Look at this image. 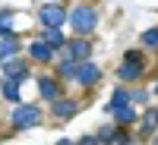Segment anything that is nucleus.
<instances>
[{"instance_id": "ddd939ff", "label": "nucleus", "mask_w": 158, "mask_h": 145, "mask_svg": "<svg viewBox=\"0 0 158 145\" xmlns=\"http://www.w3.org/2000/svg\"><path fill=\"white\" fill-rule=\"evenodd\" d=\"M130 101H133V95H130V91H123V88H117L114 95H111L108 111H114V107H123V104H130Z\"/></svg>"}, {"instance_id": "1a4fd4ad", "label": "nucleus", "mask_w": 158, "mask_h": 145, "mask_svg": "<svg viewBox=\"0 0 158 145\" xmlns=\"http://www.w3.org/2000/svg\"><path fill=\"white\" fill-rule=\"evenodd\" d=\"M3 73H6V79H10V82H22L29 70H25V63H19L16 57H13V60H6V63H3Z\"/></svg>"}, {"instance_id": "39448f33", "label": "nucleus", "mask_w": 158, "mask_h": 145, "mask_svg": "<svg viewBox=\"0 0 158 145\" xmlns=\"http://www.w3.org/2000/svg\"><path fill=\"white\" fill-rule=\"evenodd\" d=\"M142 66H146V60H123L120 70H117V76H120L123 82H133V79L142 76Z\"/></svg>"}, {"instance_id": "dca6fc26", "label": "nucleus", "mask_w": 158, "mask_h": 145, "mask_svg": "<svg viewBox=\"0 0 158 145\" xmlns=\"http://www.w3.org/2000/svg\"><path fill=\"white\" fill-rule=\"evenodd\" d=\"M54 114L57 117H73L76 114V101H54Z\"/></svg>"}, {"instance_id": "6ab92c4d", "label": "nucleus", "mask_w": 158, "mask_h": 145, "mask_svg": "<svg viewBox=\"0 0 158 145\" xmlns=\"http://www.w3.org/2000/svg\"><path fill=\"white\" fill-rule=\"evenodd\" d=\"M0 35L3 38H13L16 32H13V25H10V13H0Z\"/></svg>"}, {"instance_id": "f257e3e1", "label": "nucleus", "mask_w": 158, "mask_h": 145, "mask_svg": "<svg viewBox=\"0 0 158 145\" xmlns=\"http://www.w3.org/2000/svg\"><path fill=\"white\" fill-rule=\"evenodd\" d=\"M38 123H41V111L35 104H16V111H13V126L16 129H32Z\"/></svg>"}, {"instance_id": "423d86ee", "label": "nucleus", "mask_w": 158, "mask_h": 145, "mask_svg": "<svg viewBox=\"0 0 158 145\" xmlns=\"http://www.w3.org/2000/svg\"><path fill=\"white\" fill-rule=\"evenodd\" d=\"M29 57H32V60H38V63H48L51 57H54V47H51L44 38H38V41H32V44H29Z\"/></svg>"}, {"instance_id": "20e7f679", "label": "nucleus", "mask_w": 158, "mask_h": 145, "mask_svg": "<svg viewBox=\"0 0 158 145\" xmlns=\"http://www.w3.org/2000/svg\"><path fill=\"white\" fill-rule=\"evenodd\" d=\"M67 57L70 60H76V63H85L89 60V54H92V44L89 41H82V38H76V41H67Z\"/></svg>"}, {"instance_id": "2eb2a0df", "label": "nucleus", "mask_w": 158, "mask_h": 145, "mask_svg": "<svg viewBox=\"0 0 158 145\" xmlns=\"http://www.w3.org/2000/svg\"><path fill=\"white\" fill-rule=\"evenodd\" d=\"M3 98L13 101V104H19V101H22V95H19V82H10V79H6V85H3Z\"/></svg>"}, {"instance_id": "a211bd4d", "label": "nucleus", "mask_w": 158, "mask_h": 145, "mask_svg": "<svg viewBox=\"0 0 158 145\" xmlns=\"http://www.w3.org/2000/svg\"><path fill=\"white\" fill-rule=\"evenodd\" d=\"M117 139H120V133H114V126H104L98 133V142H104V145H114Z\"/></svg>"}, {"instance_id": "4468645a", "label": "nucleus", "mask_w": 158, "mask_h": 145, "mask_svg": "<svg viewBox=\"0 0 158 145\" xmlns=\"http://www.w3.org/2000/svg\"><path fill=\"white\" fill-rule=\"evenodd\" d=\"M44 41H48L51 47H67V38H63L57 29H44Z\"/></svg>"}, {"instance_id": "b1692460", "label": "nucleus", "mask_w": 158, "mask_h": 145, "mask_svg": "<svg viewBox=\"0 0 158 145\" xmlns=\"http://www.w3.org/2000/svg\"><path fill=\"white\" fill-rule=\"evenodd\" d=\"M155 95H158V82H155Z\"/></svg>"}, {"instance_id": "0eeeda50", "label": "nucleus", "mask_w": 158, "mask_h": 145, "mask_svg": "<svg viewBox=\"0 0 158 145\" xmlns=\"http://www.w3.org/2000/svg\"><path fill=\"white\" fill-rule=\"evenodd\" d=\"M98 79H101V70L95 66V63H89V60H85V63H79V76H76V82H79V85H95Z\"/></svg>"}, {"instance_id": "4be33fe9", "label": "nucleus", "mask_w": 158, "mask_h": 145, "mask_svg": "<svg viewBox=\"0 0 158 145\" xmlns=\"http://www.w3.org/2000/svg\"><path fill=\"white\" fill-rule=\"evenodd\" d=\"M114 145H133V142H127V139H117V142H114Z\"/></svg>"}, {"instance_id": "5701e85b", "label": "nucleus", "mask_w": 158, "mask_h": 145, "mask_svg": "<svg viewBox=\"0 0 158 145\" xmlns=\"http://www.w3.org/2000/svg\"><path fill=\"white\" fill-rule=\"evenodd\" d=\"M57 145H76V142H70V139H60V142H57Z\"/></svg>"}, {"instance_id": "7ed1b4c3", "label": "nucleus", "mask_w": 158, "mask_h": 145, "mask_svg": "<svg viewBox=\"0 0 158 145\" xmlns=\"http://www.w3.org/2000/svg\"><path fill=\"white\" fill-rule=\"evenodd\" d=\"M38 19H41L44 29H60V25H67V10H60L57 3H51V6L38 10Z\"/></svg>"}, {"instance_id": "9b49d317", "label": "nucleus", "mask_w": 158, "mask_h": 145, "mask_svg": "<svg viewBox=\"0 0 158 145\" xmlns=\"http://www.w3.org/2000/svg\"><path fill=\"white\" fill-rule=\"evenodd\" d=\"M111 114L117 117V123H120V126H127V123H133V120H136V111L130 107V104H123V107H114Z\"/></svg>"}, {"instance_id": "9d476101", "label": "nucleus", "mask_w": 158, "mask_h": 145, "mask_svg": "<svg viewBox=\"0 0 158 145\" xmlns=\"http://www.w3.org/2000/svg\"><path fill=\"white\" fill-rule=\"evenodd\" d=\"M19 54V38L16 35H13V38H3V41H0V60H13V57H16Z\"/></svg>"}, {"instance_id": "f3484780", "label": "nucleus", "mask_w": 158, "mask_h": 145, "mask_svg": "<svg viewBox=\"0 0 158 145\" xmlns=\"http://www.w3.org/2000/svg\"><path fill=\"white\" fill-rule=\"evenodd\" d=\"M155 126H158V111H149L142 117V133H155Z\"/></svg>"}, {"instance_id": "412c9836", "label": "nucleus", "mask_w": 158, "mask_h": 145, "mask_svg": "<svg viewBox=\"0 0 158 145\" xmlns=\"http://www.w3.org/2000/svg\"><path fill=\"white\" fill-rule=\"evenodd\" d=\"M79 145H98V136H85V139H79Z\"/></svg>"}, {"instance_id": "6e6552de", "label": "nucleus", "mask_w": 158, "mask_h": 145, "mask_svg": "<svg viewBox=\"0 0 158 145\" xmlns=\"http://www.w3.org/2000/svg\"><path fill=\"white\" fill-rule=\"evenodd\" d=\"M38 95L48 98V101H60V85L54 82V79L41 76V79H38Z\"/></svg>"}, {"instance_id": "f8f14e48", "label": "nucleus", "mask_w": 158, "mask_h": 145, "mask_svg": "<svg viewBox=\"0 0 158 145\" xmlns=\"http://www.w3.org/2000/svg\"><path fill=\"white\" fill-rule=\"evenodd\" d=\"M76 76H79V63L70 60V57H63V63H60V79H76Z\"/></svg>"}, {"instance_id": "f03ea898", "label": "nucleus", "mask_w": 158, "mask_h": 145, "mask_svg": "<svg viewBox=\"0 0 158 145\" xmlns=\"http://www.w3.org/2000/svg\"><path fill=\"white\" fill-rule=\"evenodd\" d=\"M70 25H73L79 35H89V32H95L98 16H95V10H89V6H76L70 13Z\"/></svg>"}, {"instance_id": "aec40b11", "label": "nucleus", "mask_w": 158, "mask_h": 145, "mask_svg": "<svg viewBox=\"0 0 158 145\" xmlns=\"http://www.w3.org/2000/svg\"><path fill=\"white\" fill-rule=\"evenodd\" d=\"M142 44H146V47H158V29H152V32L142 35Z\"/></svg>"}, {"instance_id": "393cba45", "label": "nucleus", "mask_w": 158, "mask_h": 145, "mask_svg": "<svg viewBox=\"0 0 158 145\" xmlns=\"http://www.w3.org/2000/svg\"><path fill=\"white\" fill-rule=\"evenodd\" d=\"M54 3H60V0H54Z\"/></svg>"}]
</instances>
